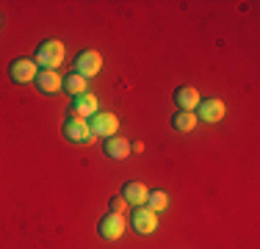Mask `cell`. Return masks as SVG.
<instances>
[{
	"label": "cell",
	"instance_id": "obj_14",
	"mask_svg": "<svg viewBox=\"0 0 260 249\" xmlns=\"http://www.w3.org/2000/svg\"><path fill=\"white\" fill-rule=\"evenodd\" d=\"M172 128L180 130V133H191V130L197 128V114H194V111H180V114H175Z\"/></svg>",
	"mask_w": 260,
	"mask_h": 249
},
{
	"label": "cell",
	"instance_id": "obj_8",
	"mask_svg": "<svg viewBox=\"0 0 260 249\" xmlns=\"http://www.w3.org/2000/svg\"><path fill=\"white\" fill-rule=\"evenodd\" d=\"M34 83H36V89H39L42 95H55L64 80H61V75L55 70H39V72H36V78H34Z\"/></svg>",
	"mask_w": 260,
	"mask_h": 249
},
{
	"label": "cell",
	"instance_id": "obj_6",
	"mask_svg": "<svg viewBox=\"0 0 260 249\" xmlns=\"http://www.w3.org/2000/svg\"><path fill=\"white\" fill-rule=\"evenodd\" d=\"M158 227V213L155 210H150L147 205H139V208H133V230L141 235H150L155 233Z\"/></svg>",
	"mask_w": 260,
	"mask_h": 249
},
{
	"label": "cell",
	"instance_id": "obj_4",
	"mask_svg": "<svg viewBox=\"0 0 260 249\" xmlns=\"http://www.w3.org/2000/svg\"><path fill=\"white\" fill-rule=\"evenodd\" d=\"M125 230H127V222H125V216L122 213H105L103 219H100V235L105 241H116V238H122L125 235Z\"/></svg>",
	"mask_w": 260,
	"mask_h": 249
},
{
	"label": "cell",
	"instance_id": "obj_17",
	"mask_svg": "<svg viewBox=\"0 0 260 249\" xmlns=\"http://www.w3.org/2000/svg\"><path fill=\"white\" fill-rule=\"evenodd\" d=\"M108 205H111V213H122V216H125V210H127V202H125L122 197H114Z\"/></svg>",
	"mask_w": 260,
	"mask_h": 249
},
{
	"label": "cell",
	"instance_id": "obj_10",
	"mask_svg": "<svg viewBox=\"0 0 260 249\" xmlns=\"http://www.w3.org/2000/svg\"><path fill=\"white\" fill-rule=\"evenodd\" d=\"M94 114H97V97L94 95L83 91V95L72 97V116L86 119V116H94Z\"/></svg>",
	"mask_w": 260,
	"mask_h": 249
},
{
	"label": "cell",
	"instance_id": "obj_9",
	"mask_svg": "<svg viewBox=\"0 0 260 249\" xmlns=\"http://www.w3.org/2000/svg\"><path fill=\"white\" fill-rule=\"evenodd\" d=\"M224 103L221 100H216V97H208V100H200V116L197 119H202V122H219L221 116H224Z\"/></svg>",
	"mask_w": 260,
	"mask_h": 249
},
{
	"label": "cell",
	"instance_id": "obj_16",
	"mask_svg": "<svg viewBox=\"0 0 260 249\" xmlns=\"http://www.w3.org/2000/svg\"><path fill=\"white\" fill-rule=\"evenodd\" d=\"M147 208L150 210H155V213H160V210L166 208V205H169V197L164 194V191H150V194H147Z\"/></svg>",
	"mask_w": 260,
	"mask_h": 249
},
{
	"label": "cell",
	"instance_id": "obj_3",
	"mask_svg": "<svg viewBox=\"0 0 260 249\" xmlns=\"http://www.w3.org/2000/svg\"><path fill=\"white\" fill-rule=\"evenodd\" d=\"M64 136L72 144H91V141H94V136H91V130H89V122L80 119V116H70V119L64 122Z\"/></svg>",
	"mask_w": 260,
	"mask_h": 249
},
{
	"label": "cell",
	"instance_id": "obj_11",
	"mask_svg": "<svg viewBox=\"0 0 260 249\" xmlns=\"http://www.w3.org/2000/svg\"><path fill=\"white\" fill-rule=\"evenodd\" d=\"M147 194H150L147 185L144 183H136V180H130V183L122 185V199H125L127 205H136V208L147 202Z\"/></svg>",
	"mask_w": 260,
	"mask_h": 249
},
{
	"label": "cell",
	"instance_id": "obj_5",
	"mask_svg": "<svg viewBox=\"0 0 260 249\" xmlns=\"http://www.w3.org/2000/svg\"><path fill=\"white\" fill-rule=\"evenodd\" d=\"M100 67H103V58H100V53L97 50H83V53L75 58V72L80 75V78H94L97 72H100Z\"/></svg>",
	"mask_w": 260,
	"mask_h": 249
},
{
	"label": "cell",
	"instance_id": "obj_7",
	"mask_svg": "<svg viewBox=\"0 0 260 249\" xmlns=\"http://www.w3.org/2000/svg\"><path fill=\"white\" fill-rule=\"evenodd\" d=\"M36 72H39V67H36L34 58H14L9 67V75L14 83H30L36 78Z\"/></svg>",
	"mask_w": 260,
	"mask_h": 249
},
{
	"label": "cell",
	"instance_id": "obj_15",
	"mask_svg": "<svg viewBox=\"0 0 260 249\" xmlns=\"http://www.w3.org/2000/svg\"><path fill=\"white\" fill-rule=\"evenodd\" d=\"M86 86H89V83H86V78H80L78 72H72V75H67V80L61 83V89H67L70 95L78 97V95H83V91H86Z\"/></svg>",
	"mask_w": 260,
	"mask_h": 249
},
{
	"label": "cell",
	"instance_id": "obj_13",
	"mask_svg": "<svg viewBox=\"0 0 260 249\" xmlns=\"http://www.w3.org/2000/svg\"><path fill=\"white\" fill-rule=\"evenodd\" d=\"M175 103L180 111H194L197 105H200V91L191 89V86H180V89L175 91Z\"/></svg>",
	"mask_w": 260,
	"mask_h": 249
},
{
	"label": "cell",
	"instance_id": "obj_1",
	"mask_svg": "<svg viewBox=\"0 0 260 249\" xmlns=\"http://www.w3.org/2000/svg\"><path fill=\"white\" fill-rule=\"evenodd\" d=\"M36 67L39 70H58L61 61H64V45L58 39H47L42 42L39 50H36Z\"/></svg>",
	"mask_w": 260,
	"mask_h": 249
},
{
	"label": "cell",
	"instance_id": "obj_12",
	"mask_svg": "<svg viewBox=\"0 0 260 249\" xmlns=\"http://www.w3.org/2000/svg\"><path fill=\"white\" fill-rule=\"evenodd\" d=\"M105 155H108L111 161H122V158H127L130 155V144H127V139H119V136H111V139H105Z\"/></svg>",
	"mask_w": 260,
	"mask_h": 249
},
{
	"label": "cell",
	"instance_id": "obj_2",
	"mask_svg": "<svg viewBox=\"0 0 260 249\" xmlns=\"http://www.w3.org/2000/svg\"><path fill=\"white\" fill-rule=\"evenodd\" d=\"M89 130L91 136H100V139H111V136H116V130H119V119H116L114 114H100L97 111L94 116H89Z\"/></svg>",
	"mask_w": 260,
	"mask_h": 249
}]
</instances>
